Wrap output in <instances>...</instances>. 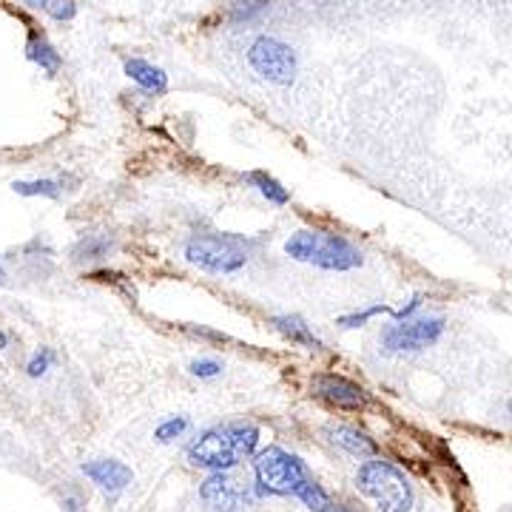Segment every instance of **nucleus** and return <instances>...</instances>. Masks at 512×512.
Wrapping results in <instances>:
<instances>
[{
  "label": "nucleus",
  "mask_w": 512,
  "mask_h": 512,
  "mask_svg": "<svg viewBox=\"0 0 512 512\" xmlns=\"http://www.w3.org/2000/svg\"><path fill=\"white\" fill-rule=\"evenodd\" d=\"M393 308H387V305H373V308H367V311H356V313H348V316H339L336 319V325L345 330H356L362 328L365 322H370L373 316H379V313H390Z\"/></svg>",
  "instance_id": "obj_21"
},
{
  "label": "nucleus",
  "mask_w": 512,
  "mask_h": 512,
  "mask_svg": "<svg viewBox=\"0 0 512 512\" xmlns=\"http://www.w3.org/2000/svg\"><path fill=\"white\" fill-rule=\"evenodd\" d=\"M191 376H197V379H214V376H220L222 373V362L220 359H211V356H205V359H194L191 365Z\"/></svg>",
  "instance_id": "obj_24"
},
{
  "label": "nucleus",
  "mask_w": 512,
  "mask_h": 512,
  "mask_svg": "<svg viewBox=\"0 0 512 512\" xmlns=\"http://www.w3.org/2000/svg\"><path fill=\"white\" fill-rule=\"evenodd\" d=\"M15 194L20 197H60V183L55 180H29V183H15Z\"/></svg>",
  "instance_id": "obj_18"
},
{
  "label": "nucleus",
  "mask_w": 512,
  "mask_h": 512,
  "mask_svg": "<svg viewBox=\"0 0 512 512\" xmlns=\"http://www.w3.org/2000/svg\"><path fill=\"white\" fill-rule=\"evenodd\" d=\"M52 362H55V353H52L49 348H40L35 356L29 359V365H26V373H29L32 379H40V376H46V370L52 367Z\"/></svg>",
  "instance_id": "obj_23"
},
{
  "label": "nucleus",
  "mask_w": 512,
  "mask_h": 512,
  "mask_svg": "<svg viewBox=\"0 0 512 512\" xmlns=\"http://www.w3.org/2000/svg\"><path fill=\"white\" fill-rule=\"evenodd\" d=\"M185 430H188V419H185V416H171V419H165L163 424L154 430V439L160 441V444H171V441L180 439Z\"/></svg>",
  "instance_id": "obj_20"
},
{
  "label": "nucleus",
  "mask_w": 512,
  "mask_h": 512,
  "mask_svg": "<svg viewBox=\"0 0 512 512\" xmlns=\"http://www.w3.org/2000/svg\"><path fill=\"white\" fill-rule=\"evenodd\" d=\"M248 63L262 80L274 86H291L296 77V52L276 37H256L248 49Z\"/></svg>",
  "instance_id": "obj_6"
},
{
  "label": "nucleus",
  "mask_w": 512,
  "mask_h": 512,
  "mask_svg": "<svg viewBox=\"0 0 512 512\" xmlns=\"http://www.w3.org/2000/svg\"><path fill=\"white\" fill-rule=\"evenodd\" d=\"M200 498L208 512H242L248 504V490L231 473H211L200 484Z\"/></svg>",
  "instance_id": "obj_8"
},
{
  "label": "nucleus",
  "mask_w": 512,
  "mask_h": 512,
  "mask_svg": "<svg viewBox=\"0 0 512 512\" xmlns=\"http://www.w3.org/2000/svg\"><path fill=\"white\" fill-rule=\"evenodd\" d=\"M325 512H356V510H353V507H348V504H330Z\"/></svg>",
  "instance_id": "obj_26"
},
{
  "label": "nucleus",
  "mask_w": 512,
  "mask_h": 512,
  "mask_svg": "<svg viewBox=\"0 0 512 512\" xmlns=\"http://www.w3.org/2000/svg\"><path fill=\"white\" fill-rule=\"evenodd\" d=\"M6 345H9V339H6V333H3V330H0V350L6 348Z\"/></svg>",
  "instance_id": "obj_27"
},
{
  "label": "nucleus",
  "mask_w": 512,
  "mask_h": 512,
  "mask_svg": "<svg viewBox=\"0 0 512 512\" xmlns=\"http://www.w3.org/2000/svg\"><path fill=\"white\" fill-rule=\"evenodd\" d=\"M259 447V427L251 421H231L200 433L188 444L185 456L191 467L208 473H228L239 464V458L254 456Z\"/></svg>",
  "instance_id": "obj_1"
},
{
  "label": "nucleus",
  "mask_w": 512,
  "mask_h": 512,
  "mask_svg": "<svg viewBox=\"0 0 512 512\" xmlns=\"http://www.w3.org/2000/svg\"><path fill=\"white\" fill-rule=\"evenodd\" d=\"M510 413H512V402H510Z\"/></svg>",
  "instance_id": "obj_29"
},
{
  "label": "nucleus",
  "mask_w": 512,
  "mask_h": 512,
  "mask_svg": "<svg viewBox=\"0 0 512 512\" xmlns=\"http://www.w3.org/2000/svg\"><path fill=\"white\" fill-rule=\"evenodd\" d=\"M271 325H274L288 342L293 345H299V348H308V350H319L322 348V339L316 336L311 330V325L302 319V316H293V313H282V316H274L271 319Z\"/></svg>",
  "instance_id": "obj_12"
},
{
  "label": "nucleus",
  "mask_w": 512,
  "mask_h": 512,
  "mask_svg": "<svg viewBox=\"0 0 512 512\" xmlns=\"http://www.w3.org/2000/svg\"><path fill=\"white\" fill-rule=\"evenodd\" d=\"M83 476L92 478L94 484L109 495L123 493L128 484L134 481L131 467L123 464V461H117V458H97V461L83 464Z\"/></svg>",
  "instance_id": "obj_10"
},
{
  "label": "nucleus",
  "mask_w": 512,
  "mask_h": 512,
  "mask_svg": "<svg viewBox=\"0 0 512 512\" xmlns=\"http://www.w3.org/2000/svg\"><path fill=\"white\" fill-rule=\"evenodd\" d=\"M248 183L254 185L256 191L268 202H274V205H288V200H291L288 188L279 183V180H274L271 174H265V171H251L248 174Z\"/></svg>",
  "instance_id": "obj_15"
},
{
  "label": "nucleus",
  "mask_w": 512,
  "mask_h": 512,
  "mask_svg": "<svg viewBox=\"0 0 512 512\" xmlns=\"http://www.w3.org/2000/svg\"><path fill=\"white\" fill-rule=\"evenodd\" d=\"M285 254L296 262H308L322 271H339V274L365 265V254L350 239L333 231H316V228L296 231L285 242Z\"/></svg>",
  "instance_id": "obj_2"
},
{
  "label": "nucleus",
  "mask_w": 512,
  "mask_h": 512,
  "mask_svg": "<svg viewBox=\"0 0 512 512\" xmlns=\"http://www.w3.org/2000/svg\"><path fill=\"white\" fill-rule=\"evenodd\" d=\"M111 239L109 237H86L80 245H77V251L74 254L80 256V259H103V256L111 254Z\"/></svg>",
  "instance_id": "obj_19"
},
{
  "label": "nucleus",
  "mask_w": 512,
  "mask_h": 512,
  "mask_svg": "<svg viewBox=\"0 0 512 512\" xmlns=\"http://www.w3.org/2000/svg\"><path fill=\"white\" fill-rule=\"evenodd\" d=\"M356 490L370 498L379 512H410L413 510V487L399 467L390 461L373 458L365 461L356 473Z\"/></svg>",
  "instance_id": "obj_3"
},
{
  "label": "nucleus",
  "mask_w": 512,
  "mask_h": 512,
  "mask_svg": "<svg viewBox=\"0 0 512 512\" xmlns=\"http://www.w3.org/2000/svg\"><path fill=\"white\" fill-rule=\"evenodd\" d=\"M185 259L208 274H237L251 259V242L237 234H197L185 242Z\"/></svg>",
  "instance_id": "obj_4"
},
{
  "label": "nucleus",
  "mask_w": 512,
  "mask_h": 512,
  "mask_svg": "<svg viewBox=\"0 0 512 512\" xmlns=\"http://www.w3.org/2000/svg\"><path fill=\"white\" fill-rule=\"evenodd\" d=\"M256 490L262 495H296V490L311 478L308 464L282 447H265L254 458Z\"/></svg>",
  "instance_id": "obj_5"
},
{
  "label": "nucleus",
  "mask_w": 512,
  "mask_h": 512,
  "mask_svg": "<svg viewBox=\"0 0 512 512\" xmlns=\"http://www.w3.org/2000/svg\"><path fill=\"white\" fill-rule=\"evenodd\" d=\"M268 6V0H231V18L242 23V20L256 18L262 9Z\"/></svg>",
  "instance_id": "obj_22"
},
{
  "label": "nucleus",
  "mask_w": 512,
  "mask_h": 512,
  "mask_svg": "<svg viewBox=\"0 0 512 512\" xmlns=\"http://www.w3.org/2000/svg\"><path fill=\"white\" fill-rule=\"evenodd\" d=\"M6 279V271H3V259H0V282Z\"/></svg>",
  "instance_id": "obj_28"
},
{
  "label": "nucleus",
  "mask_w": 512,
  "mask_h": 512,
  "mask_svg": "<svg viewBox=\"0 0 512 512\" xmlns=\"http://www.w3.org/2000/svg\"><path fill=\"white\" fill-rule=\"evenodd\" d=\"M26 57L40 66L46 74H57L60 72V55H57V49L46 40L43 35H32L29 37V43H26Z\"/></svg>",
  "instance_id": "obj_14"
},
{
  "label": "nucleus",
  "mask_w": 512,
  "mask_h": 512,
  "mask_svg": "<svg viewBox=\"0 0 512 512\" xmlns=\"http://www.w3.org/2000/svg\"><path fill=\"white\" fill-rule=\"evenodd\" d=\"M29 9H35V12H43V15H49L52 20H60V23H66V20H72L77 15V3L74 0H23Z\"/></svg>",
  "instance_id": "obj_16"
},
{
  "label": "nucleus",
  "mask_w": 512,
  "mask_h": 512,
  "mask_svg": "<svg viewBox=\"0 0 512 512\" xmlns=\"http://www.w3.org/2000/svg\"><path fill=\"white\" fill-rule=\"evenodd\" d=\"M126 74L148 94H165L168 92V74L160 69V66H154V63H148L143 57H128L126 60Z\"/></svg>",
  "instance_id": "obj_11"
},
{
  "label": "nucleus",
  "mask_w": 512,
  "mask_h": 512,
  "mask_svg": "<svg viewBox=\"0 0 512 512\" xmlns=\"http://www.w3.org/2000/svg\"><path fill=\"white\" fill-rule=\"evenodd\" d=\"M311 390L316 399L328 402L339 410H362L367 402L365 390L339 373H316L311 379Z\"/></svg>",
  "instance_id": "obj_9"
},
{
  "label": "nucleus",
  "mask_w": 512,
  "mask_h": 512,
  "mask_svg": "<svg viewBox=\"0 0 512 512\" xmlns=\"http://www.w3.org/2000/svg\"><path fill=\"white\" fill-rule=\"evenodd\" d=\"M421 302H424V296H421V293H416V296H413V299H410L407 305H402V308H396V311H390V316H393L396 322H404V319H410L413 313L419 311Z\"/></svg>",
  "instance_id": "obj_25"
},
{
  "label": "nucleus",
  "mask_w": 512,
  "mask_h": 512,
  "mask_svg": "<svg viewBox=\"0 0 512 512\" xmlns=\"http://www.w3.org/2000/svg\"><path fill=\"white\" fill-rule=\"evenodd\" d=\"M325 433H328V439L333 441L336 447L348 450V453H353V456H373V453H376V444L367 439L365 433H359L356 427L336 424V427H328Z\"/></svg>",
  "instance_id": "obj_13"
},
{
  "label": "nucleus",
  "mask_w": 512,
  "mask_h": 512,
  "mask_svg": "<svg viewBox=\"0 0 512 512\" xmlns=\"http://www.w3.org/2000/svg\"><path fill=\"white\" fill-rule=\"evenodd\" d=\"M444 333V319L430 316V319H404L396 325H387L382 330V345L393 353L402 350H421L433 342H439Z\"/></svg>",
  "instance_id": "obj_7"
},
{
  "label": "nucleus",
  "mask_w": 512,
  "mask_h": 512,
  "mask_svg": "<svg viewBox=\"0 0 512 512\" xmlns=\"http://www.w3.org/2000/svg\"><path fill=\"white\" fill-rule=\"evenodd\" d=\"M293 498H299V501H302V504H305L311 512H325L330 504H333V501H330V495L322 490V484H316L313 478H308V481L296 490Z\"/></svg>",
  "instance_id": "obj_17"
}]
</instances>
